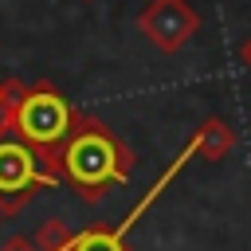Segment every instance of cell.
I'll use <instances>...</instances> for the list:
<instances>
[{"label": "cell", "instance_id": "cell-1", "mask_svg": "<svg viewBox=\"0 0 251 251\" xmlns=\"http://www.w3.org/2000/svg\"><path fill=\"white\" fill-rule=\"evenodd\" d=\"M133 173V149L98 118H75V129L59 145V176H67L82 200H102L110 184H126Z\"/></svg>", "mask_w": 251, "mask_h": 251}, {"label": "cell", "instance_id": "cell-2", "mask_svg": "<svg viewBox=\"0 0 251 251\" xmlns=\"http://www.w3.org/2000/svg\"><path fill=\"white\" fill-rule=\"evenodd\" d=\"M75 118L78 114L71 110V102L47 82L27 86L24 98H20L16 133H20V141H27L35 149V157H39V165H43V173L51 180H59V145L75 129Z\"/></svg>", "mask_w": 251, "mask_h": 251}, {"label": "cell", "instance_id": "cell-3", "mask_svg": "<svg viewBox=\"0 0 251 251\" xmlns=\"http://www.w3.org/2000/svg\"><path fill=\"white\" fill-rule=\"evenodd\" d=\"M137 31L161 55H176L200 31V12L188 0H149L137 16Z\"/></svg>", "mask_w": 251, "mask_h": 251}, {"label": "cell", "instance_id": "cell-4", "mask_svg": "<svg viewBox=\"0 0 251 251\" xmlns=\"http://www.w3.org/2000/svg\"><path fill=\"white\" fill-rule=\"evenodd\" d=\"M35 184H55V180L43 173L35 149H31L27 141H16V137L0 133V196L31 192Z\"/></svg>", "mask_w": 251, "mask_h": 251}, {"label": "cell", "instance_id": "cell-5", "mask_svg": "<svg viewBox=\"0 0 251 251\" xmlns=\"http://www.w3.org/2000/svg\"><path fill=\"white\" fill-rule=\"evenodd\" d=\"M188 149H192V157L224 161V157L235 149V129H231V122H224V118H204V122L196 126V133L188 137Z\"/></svg>", "mask_w": 251, "mask_h": 251}, {"label": "cell", "instance_id": "cell-6", "mask_svg": "<svg viewBox=\"0 0 251 251\" xmlns=\"http://www.w3.org/2000/svg\"><path fill=\"white\" fill-rule=\"evenodd\" d=\"M71 251H129V243L118 227H86L75 235Z\"/></svg>", "mask_w": 251, "mask_h": 251}, {"label": "cell", "instance_id": "cell-7", "mask_svg": "<svg viewBox=\"0 0 251 251\" xmlns=\"http://www.w3.org/2000/svg\"><path fill=\"white\" fill-rule=\"evenodd\" d=\"M31 243H35V251H71L75 231H71V227H67L59 216H51V220H43V224L35 227Z\"/></svg>", "mask_w": 251, "mask_h": 251}, {"label": "cell", "instance_id": "cell-8", "mask_svg": "<svg viewBox=\"0 0 251 251\" xmlns=\"http://www.w3.org/2000/svg\"><path fill=\"white\" fill-rule=\"evenodd\" d=\"M0 251H35V243H31L27 235H12V239H8Z\"/></svg>", "mask_w": 251, "mask_h": 251}, {"label": "cell", "instance_id": "cell-9", "mask_svg": "<svg viewBox=\"0 0 251 251\" xmlns=\"http://www.w3.org/2000/svg\"><path fill=\"white\" fill-rule=\"evenodd\" d=\"M239 63H243V67L251 71V35H247V39L239 43Z\"/></svg>", "mask_w": 251, "mask_h": 251}, {"label": "cell", "instance_id": "cell-10", "mask_svg": "<svg viewBox=\"0 0 251 251\" xmlns=\"http://www.w3.org/2000/svg\"><path fill=\"white\" fill-rule=\"evenodd\" d=\"M0 220H4V216H0Z\"/></svg>", "mask_w": 251, "mask_h": 251}, {"label": "cell", "instance_id": "cell-11", "mask_svg": "<svg viewBox=\"0 0 251 251\" xmlns=\"http://www.w3.org/2000/svg\"><path fill=\"white\" fill-rule=\"evenodd\" d=\"M86 4H90V0H86Z\"/></svg>", "mask_w": 251, "mask_h": 251}, {"label": "cell", "instance_id": "cell-12", "mask_svg": "<svg viewBox=\"0 0 251 251\" xmlns=\"http://www.w3.org/2000/svg\"><path fill=\"white\" fill-rule=\"evenodd\" d=\"M0 133H4V129H0Z\"/></svg>", "mask_w": 251, "mask_h": 251}]
</instances>
